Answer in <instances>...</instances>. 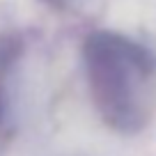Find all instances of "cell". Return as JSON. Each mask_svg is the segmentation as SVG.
<instances>
[{"label": "cell", "instance_id": "7a4b0ae2", "mask_svg": "<svg viewBox=\"0 0 156 156\" xmlns=\"http://www.w3.org/2000/svg\"><path fill=\"white\" fill-rule=\"evenodd\" d=\"M5 115H7V103H5V94L0 90V126L5 124Z\"/></svg>", "mask_w": 156, "mask_h": 156}, {"label": "cell", "instance_id": "3957f363", "mask_svg": "<svg viewBox=\"0 0 156 156\" xmlns=\"http://www.w3.org/2000/svg\"><path fill=\"white\" fill-rule=\"evenodd\" d=\"M51 2H67V0H51Z\"/></svg>", "mask_w": 156, "mask_h": 156}, {"label": "cell", "instance_id": "6da1fadb", "mask_svg": "<svg viewBox=\"0 0 156 156\" xmlns=\"http://www.w3.org/2000/svg\"><path fill=\"white\" fill-rule=\"evenodd\" d=\"M87 108L103 133L140 140L156 126V44L140 32L99 23L78 44Z\"/></svg>", "mask_w": 156, "mask_h": 156}]
</instances>
